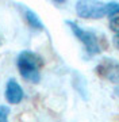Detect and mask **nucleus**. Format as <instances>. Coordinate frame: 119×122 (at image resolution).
I'll use <instances>...</instances> for the list:
<instances>
[{"instance_id":"1","label":"nucleus","mask_w":119,"mask_h":122,"mask_svg":"<svg viewBox=\"0 0 119 122\" xmlns=\"http://www.w3.org/2000/svg\"><path fill=\"white\" fill-rule=\"evenodd\" d=\"M42 58L37 53L31 50H23L16 57V66L22 77L30 83H39L41 80V66H42Z\"/></svg>"},{"instance_id":"2","label":"nucleus","mask_w":119,"mask_h":122,"mask_svg":"<svg viewBox=\"0 0 119 122\" xmlns=\"http://www.w3.org/2000/svg\"><path fill=\"white\" fill-rule=\"evenodd\" d=\"M66 25L71 27L73 35L83 44L85 52L88 53L89 56H95V54H99L101 52L100 42H99L97 37L95 35V33H92L91 30H87V29H83L73 20H66Z\"/></svg>"},{"instance_id":"3","label":"nucleus","mask_w":119,"mask_h":122,"mask_svg":"<svg viewBox=\"0 0 119 122\" xmlns=\"http://www.w3.org/2000/svg\"><path fill=\"white\" fill-rule=\"evenodd\" d=\"M76 12L83 19H101L107 16V3L81 0L76 3Z\"/></svg>"},{"instance_id":"4","label":"nucleus","mask_w":119,"mask_h":122,"mask_svg":"<svg viewBox=\"0 0 119 122\" xmlns=\"http://www.w3.org/2000/svg\"><path fill=\"white\" fill-rule=\"evenodd\" d=\"M95 72L99 77L104 79L110 83H119V61L112 57L101 58L95 68Z\"/></svg>"},{"instance_id":"5","label":"nucleus","mask_w":119,"mask_h":122,"mask_svg":"<svg viewBox=\"0 0 119 122\" xmlns=\"http://www.w3.org/2000/svg\"><path fill=\"white\" fill-rule=\"evenodd\" d=\"M4 96L7 102L11 103V105H18L23 100L24 98V92H23V88L20 87V84L18 81H15L14 79L8 80V83L5 86V91H4Z\"/></svg>"},{"instance_id":"6","label":"nucleus","mask_w":119,"mask_h":122,"mask_svg":"<svg viewBox=\"0 0 119 122\" xmlns=\"http://www.w3.org/2000/svg\"><path fill=\"white\" fill-rule=\"evenodd\" d=\"M24 18H26L27 23H29L33 29H35V30H43V23H42L39 16H38L33 10L24 8Z\"/></svg>"},{"instance_id":"7","label":"nucleus","mask_w":119,"mask_h":122,"mask_svg":"<svg viewBox=\"0 0 119 122\" xmlns=\"http://www.w3.org/2000/svg\"><path fill=\"white\" fill-rule=\"evenodd\" d=\"M107 11H108L107 16H110V18H114L116 15H119V3H116V1L107 3Z\"/></svg>"},{"instance_id":"8","label":"nucleus","mask_w":119,"mask_h":122,"mask_svg":"<svg viewBox=\"0 0 119 122\" xmlns=\"http://www.w3.org/2000/svg\"><path fill=\"white\" fill-rule=\"evenodd\" d=\"M108 26H110V29L114 31V33L119 34V15H116V16H114V18H110Z\"/></svg>"},{"instance_id":"9","label":"nucleus","mask_w":119,"mask_h":122,"mask_svg":"<svg viewBox=\"0 0 119 122\" xmlns=\"http://www.w3.org/2000/svg\"><path fill=\"white\" fill-rule=\"evenodd\" d=\"M8 114H10L8 107L0 105V122H8Z\"/></svg>"},{"instance_id":"10","label":"nucleus","mask_w":119,"mask_h":122,"mask_svg":"<svg viewBox=\"0 0 119 122\" xmlns=\"http://www.w3.org/2000/svg\"><path fill=\"white\" fill-rule=\"evenodd\" d=\"M114 45L116 46V49L119 50V34H116L114 37Z\"/></svg>"},{"instance_id":"11","label":"nucleus","mask_w":119,"mask_h":122,"mask_svg":"<svg viewBox=\"0 0 119 122\" xmlns=\"http://www.w3.org/2000/svg\"><path fill=\"white\" fill-rule=\"evenodd\" d=\"M115 92H116V95H119V86L116 88H115Z\"/></svg>"}]
</instances>
